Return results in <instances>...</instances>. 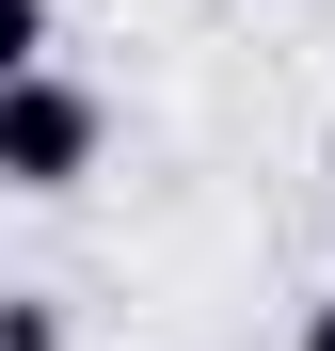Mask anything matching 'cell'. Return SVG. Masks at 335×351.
<instances>
[{"instance_id":"1","label":"cell","mask_w":335,"mask_h":351,"mask_svg":"<svg viewBox=\"0 0 335 351\" xmlns=\"http://www.w3.org/2000/svg\"><path fill=\"white\" fill-rule=\"evenodd\" d=\"M96 160H112V96L96 80H64V64L0 80V176H16V192H80Z\"/></svg>"},{"instance_id":"2","label":"cell","mask_w":335,"mask_h":351,"mask_svg":"<svg viewBox=\"0 0 335 351\" xmlns=\"http://www.w3.org/2000/svg\"><path fill=\"white\" fill-rule=\"evenodd\" d=\"M16 64H64V48H48V0H0V80Z\"/></svg>"},{"instance_id":"3","label":"cell","mask_w":335,"mask_h":351,"mask_svg":"<svg viewBox=\"0 0 335 351\" xmlns=\"http://www.w3.org/2000/svg\"><path fill=\"white\" fill-rule=\"evenodd\" d=\"M0 351H64V304H32V287H16V304H0Z\"/></svg>"},{"instance_id":"4","label":"cell","mask_w":335,"mask_h":351,"mask_svg":"<svg viewBox=\"0 0 335 351\" xmlns=\"http://www.w3.org/2000/svg\"><path fill=\"white\" fill-rule=\"evenodd\" d=\"M288 351H335V287H303V335H288Z\"/></svg>"}]
</instances>
